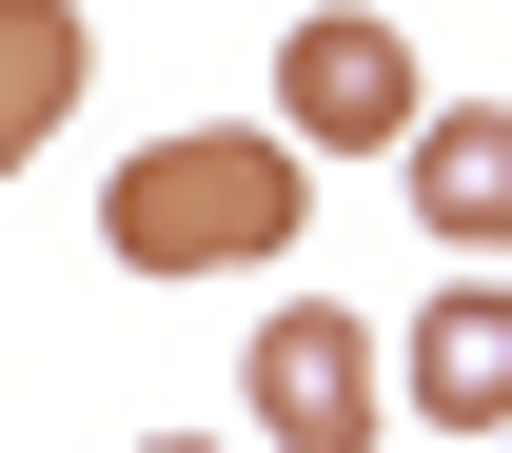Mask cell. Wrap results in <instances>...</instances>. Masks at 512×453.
<instances>
[{"mask_svg":"<svg viewBox=\"0 0 512 453\" xmlns=\"http://www.w3.org/2000/svg\"><path fill=\"white\" fill-rule=\"evenodd\" d=\"M296 217H316L296 119H178L99 178V257L119 276H256V257H296Z\"/></svg>","mask_w":512,"mask_h":453,"instance_id":"1","label":"cell"},{"mask_svg":"<svg viewBox=\"0 0 512 453\" xmlns=\"http://www.w3.org/2000/svg\"><path fill=\"white\" fill-rule=\"evenodd\" d=\"M276 119L316 138V158H414L434 79H414V40H394L375 0H316V20L276 40Z\"/></svg>","mask_w":512,"mask_h":453,"instance_id":"2","label":"cell"},{"mask_svg":"<svg viewBox=\"0 0 512 453\" xmlns=\"http://www.w3.org/2000/svg\"><path fill=\"white\" fill-rule=\"evenodd\" d=\"M394 375H375V335L335 316V296H296V316H256V434L276 453H375Z\"/></svg>","mask_w":512,"mask_h":453,"instance_id":"3","label":"cell"},{"mask_svg":"<svg viewBox=\"0 0 512 453\" xmlns=\"http://www.w3.org/2000/svg\"><path fill=\"white\" fill-rule=\"evenodd\" d=\"M394 394H414L434 434L493 453V434H512V276H453L434 316H414V355H394Z\"/></svg>","mask_w":512,"mask_h":453,"instance_id":"4","label":"cell"},{"mask_svg":"<svg viewBox=\"0 0 512 453\" xmlns=\"http://www.w3.org/2000/svg\"><path fill=\"white\" fill-rule=\"evenodd\" d=\"M414 217L453 257H512V99H434L414 119Z\"/></svg>","mask_w":512,"mask_h":453,"instance_id":"5","label":"cell"},{"mask_svg":"<svg viewBox=\"0 0 512 453\" xmlns=\"http://www.w3.org/2000/svg\"><path fill=\"white\" fill-rule=\"evenodd\" d=\"M79 79H99V20L79 0H0V178L79 119Z\"/></svg>","mask_w":512,"mask_h":453,"instance_id":"6","label":"cell"},{"mask_svg":"<svg viewBox=\"0 0 512 453\" xmlns=\"http://www.w3.org/2000/svg\"><path fill=\"white\" fill-rule=\"evenodd\" d=\"M158 453H197V434H158Z\"/></svg>","mask_w":512,"mask_h":453,"instance_id":"7","label":"cell"},{"mask_svg":"<svg viewBox=\"0 0 512 453\" xmlns=\"http://www.w3.org/2000/svg\"><path fill=\"white\" fill-rule=\"evenodd\" d=\"M493 453H512V434H493Z\"/></svg>","mask_w":512,"mask_h":453,"instance_id":"8","label":"cell"}]
</instances>
